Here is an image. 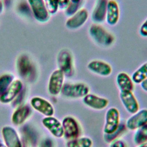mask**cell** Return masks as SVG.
Segmentation results:
<instances>
[{
    "label": "cell",
    "instance_id": "cell-2",
    "mask_svg": "<svg viewBox=\"0 0 147 147\" xmlns=\"http://www.w3.org/2000/svg\"><path fill=\"white\" fill-rule=\"evenodd\" d=\"M88 86L83 83H67L63 86L61 94L67 98H83L88 94Z\"/></svg>",
    "mask_w": 147,
    "mask_h": 147
},
{
    "label": "cell",
    "instance_id": "cell-7",
    "mask_svg": "<svg viewBox=\"0 0 147 147\" xmlns=\"http://www.w3.org/2000/svg\"><path fill=\"white\" fill-rule=\"evenodd\" d=\"M64 74L61 70H55L51 75L48 86L49 93L52 95H57L61 92L64 84Z\"/></svg>",
    "mask_w": 147,
    "mask_h": 147
},
{
    "label": "cell",
    "instance_id": "cell-38",
    "mask_svg": "<svg viewBox=\"0 0 147 147\" xmlns=\"http://www.w3.org/2000/svg\"><path fill=\"white\" fill-rule=\"evenodd\" d=\"M0 147H7V146L4 144L0 142Z\"/></svg>",
    "mask_w": 147,
    "mask_h": 147
},
{
    "label": "cell",
    "instance_id": "cell-23",
    "mask_svg": "<svg viewBox=\"0 0 147 147\" xmlns=\"http://www.w3.org/2000/svg\"><path fill=\"white\" fill-rule=\"evenodd\" d=\"M131 80L136 84H140L147 79V62L144 63L131 75Z\"/></svg>",
    "mask_w": 147,
    "mask_h": 147
},
{
    "label": "cell",
    "instance_id": "cell-24",
    "mask_svg": "<svg viewBox=\"0 0 147 147\" xmlns=\"http://www.w3.org/2000/svg\"><path fill=\"white\" fill-rule=\"evenodd\" d=\"M133 141L138 145L147 142V124L136 130L134 134Z\"/></svg>",
    "mask_w": 147,
    "mask_h": 147
},
{
    "label": "cell",
    "instance_id": "cell-30",
    "mask_svg": "<svg viewBox=\"0 0 147 147\" xmlns=\"http://www.w3.org/2000/svg\"><path fill=\"white\" fill-rule=\"evenodd\" d=\"M37 147H53V142L51 138L45 137L40 142Z\"/></svg>",
    "mask_w": 147,
    "mask_h": 147
},
{
    "label": "cell",
    "instance_id": "cell-26",
    "mask_svg": "<svg viewBox=\"0 0 147 147\" xmlns=\"http://www.w3.org/2000/svg\"><path fill=\"white\" fill-rule=\"evenodd\" d=\"M126 129V125L124 124H119L118 129L113 133L110 134H105L104 135V140L107 142L110 143L115 140V139L118 137L121 134H122Z\"/></svg>",
    "mask_w": 147,
    "mask_h": 147
},
{
    "label": "cell",
    "instance_id": "cell-37",
    "mask_svg": "<svg viewBox=\"0 0 147 147\" xmlns=\"http://www.w3.org/2000/svg\"><path fill=\"white\" fill-rule=\"evenodd\" d=\"M71 2L76 3H80V2L81 0H70Z\"/></svg>",
    "mask_w": 147,
    "mask_h": 147
},
{
    "label": "cell",
    "instance_id": "cell-6",
    "mask_svg": "<svg viewBox=\"0 0 147 147\" xmlns=\"http://www.w3.org/2000/svg\"><path fill=\"white\" fill-rule=\"evenodd\" d=\"M61 123L64 136L66 139L69 140L79 137L80 134V127L75 118L71 116H67L63 118Z\"/></svg>",
    "mask_w": 147,
    "mask_h": 147
},
{
    "label": "cell",
    "instance_id": "cell-20",
    "mask_svg": "<svg viewBox=\"0 0 147 147\" xmlns=\"http://www.w3.org/2000/svg\"><path fill=\"white\" fill-rule=\"evenodd\" d=\"M107 2V0H98L91 15V18L94 22L100 23L105 20Z\"/></svg>",
    "mask_w": 147,
    "mask_h": 147
},
{
    "label": "cell",
    "instance_id": "cell-35",
    "mask_svg": "<svg viewBox=\"0 0 147 147\" xmlns=\"http://www.w3.org/2000/svg\"><path fill=\"white\" fill-rule=\"evenodd\" d=\"M2 10H3V3L0 0V13L2 11Z\"/></svg>",
    "mask_w": 147,
    "mask_h": 147
},
{
    "label": "cell",
    "instance_id": "cell-29",
    "mask_svg": "<svg viewBox=\"0 0 147 147\" xmlns=\"http://www.w3.org/2000/svg\"><path fill=\"white\" fill-rule=\"evenodd\" d=\"M79 6V3L70 2L69 5L65 9L66 14L68 16H72L78 11Z\"/></svg>",
    "mask_w": 147,
    "mask_h": 147
},
{
    "label": "cell",
    "instance_id": "cell-10",
    "mask_svg": "<svg viewBox=\"0 0 147 147\" xmlns=\"http://www.w3.org/2000/svg\"><path fill=\"white\" fill-rule=\"evenodd\" d=\"M30 105L36 111L45 117L53 116L55 113L52 105L44 98L34 96L30 100Z\"/></svg>",
    "mask_w": 147,
    "mask_h": 147
},
{
    "label": "cell",
    "instance_id": "cell-27",
    "mask_svg": "<svg viewBox=\"0 0 147 147\" xmlns=\"http://www.w3.org/2000/svg\"><path fill=\"white\" fill-rule=\"evenodd\" d=\"M24 134L27 138V141L31 143L35 144L37 141L36 133L29 126H25L24 128Z\"/></svg>",
    "mask_w": 147,
    "mask_h": 147
},
{
    "label": "cell",
    "instance_id": "cell-18",
    "mask_svg": "<svg viewBox=\"0 0 147 147\" xmlns=\"http://www.w3.org/2000/svg\"><path fill=\"white\" fill-rule=\"evenodd\" d=\"M31 107L28 105L20 106L13 113L12 123L17 126L23 124L32 114Z\"/></svg>",
    "mask_w": 147,
    "mask_h": 147
},
{
    "label": "cell",
    "instance_id": "cell-28",
    "mask_svg": "<svg viewBox=\"0 0 147 147\" xmlns=\"http://www.w3.org/2000/svg\"><path fill=\"white\" fill-rule=\"evenodd\" d=\"M47 10L49 14H55L58 9L57 0H44Z\"/></svg>",
    "mask_w": 147,
    "mask_h": 147
},
{
    "label": "cell",
    "instance_id": "cell-15",
    "mask_svg": "<svg viewBox=\"0 0 147 147\" xmlns=\"http://www.w3.org/2000/svg\"><path fill=\"white\" fill-rule=\"evenodd\" d=\"M88 17V11L86 9H82L67 20L65 25L70 29H78L87 21Z\"/></svg>",
    "mask_w": 147,
    "mask_h": 147
},
{
    "label": "cell",
    "instance_id": "cell-14",
    "mask_svg": "<svg viewBox=\"0 0 147 147\" xmlns=\"http://www.w3.org/2000/svg\"><path fill=\"white\" fill-rule=\"evenodd\" d=\"M42 123L54 137L61 138L64 136L62 123L56 118L53 116L45 117L42 119Z\"/></svg>",
    "mask_w": 147,
    "mask_h": 147
},
{
    "label": "cell",
    "instance_id": "cell-13",
    "mask_svg": "<svg viewBox=\"0 0 147 147\" xmlns=\"http://www.w3.org/2000/svg\"><path fill=\"white\" fill-rule=\"evenodd\" d=\"M120 99L126 109L130 114H134L139 110V104L132 91H120Z\"/></svg>",
    "mask_w": 147,
    "mask_h": 147
},
{
    "label": "cell",
    "instance_id": "cell-16",
    "mask_svg": "<svg viewBox=\"0 0 147 147\" xmlns=\"http://www.w3.org/2000/svg\"><path fill=\"white\" fill-rule=\"evenodd\" d=\"M83 102L91 109L100 110L107 106L109 100L105 98L88 93L83 98Z\"/></svg>",
    "mask_w": 147,
    "mask_h": 147
},
{
    "label": "cell",
    "instance_id": "cell-19",
    "mask_svg": "<svg viewBox=\"0 0 147 147\" xmlns=\"http://www.w3.org/2000/svg\"><path fill=\"white\" fill-rule=\"evenodd\" d=\"M119 18V8L118 3L114 0H109L107 4L106 19L110 25H115Z\"/></svg>",
    "mask_w": 147,
    "mask_h": 147
},
{
    "label": "cell",
    "instance_id": "cell-11",
    "mask_svg": "<svg viewBox=\"0 0 147 147\" xmlns=\"http://www.w3.org/2000/svg\"><path fill=\"white\" fill-rule=\"evenodd\" d=\"M23 90V84L19 79L14 80L6 91L0 96V102L3 103H9L20 94Z\"/></svg>",
    "mask_w": 147,
    "mask_h": 147
},
{
    "label": "cell",
    "instance_id": "cell-39",
    "mask_svg": "<svg viewBox=\"0 0 147 147\" xmlns=\"http://www.w3.org/2000/svg\"><path fill=\"white\" fill-rule=\"evenodd\" d=\"M23 147H25V146H24V145H23Z\"/></svg>",
    "mask_w": 147,
    "mask_h": 147
},
{
    "label": "cell",
    "instance_id": "cell-22",
    "mask_svg": "<svg viewBox=\"0 0 147 147\" xmlns=\"http://www.w3.org/2000/svg\"><path fill=\"white\" fill-rule=\"evenodd\" d=\"M92 144L90 137H81L69 140L66 143V147H91Z\"/></svg>",
    "mask_w": 147,
    "mask_h": 147
},
{
    "label": "cell",
    "instance_id": "cell-32",
    "mask_svg": "<svg viewBox=\"0 0 147 147\" xmlns=\"http://www.w3.org/2000/svg\"><path fill=\"white\" fill-rule=\"evenodd\" d=\"M59 8L61 9H65L69 5L70 0H57Z\"/></svg>",
    "mask_w": 147,
    "mask_h": 147
},
{
    "label": "cell",
    "instance_id": "cell-36",
    "mask_svg": "<svg viewBox=\"0 0 147 147\" xmlns=\"http://www.w3.org/2000/svg\"><path fill=\"white\" fill-rule=\"evenodd\" d=\"M137 147H147V142L142 144H141V145H139Z\"/></svg>",
    "mask_w": 147,
    "mask_h": 147
},
{
    "label": "cell",
    "instance_id": "cell-31",
    "mask_svg": "<svg viewBox=\"0 0 147 147\" xmlns=\"http://www.w3.org/2000/svg\"><path fill=\"white\" fill-rule=\"evenodd\" d=\"M140 33L143 37H147V19L141 25L140 28Z\"/></svg>",
    "mask_w": 147,
    "mask_h": 147
},
{
    "label": "cell",
    "instance_id": "cell-17",
    "mask_svg": "<svg viewBox=\"0 0 147 147\" xmlns=\"http://www.w3.org/2000/svg\"><path fill=\"white\" fill-rule=\"evenodd\" d=\"M87 68L93 73L102 76H109L112 72V67L107 63L102 60H92L87 64Z\"/></svg>",
    "mask_w": 147,
    "mask_h": 147
},
{
    "label": "cell",
    "instance_id": "cell-1",
    "mask_svg": "<svg viewBox=\"0 0 147 147\" xmlns=\"http://www.w3.org/2000/svg\"><path fill=\"white\" fill-rule=\"evenodd\" d=\"M17 70L22 78L28 81H33L36 77V68L28 56L21 55L16 63Z\"/></svg>",
    "mask_w": 147,
    "mask_h": 147
},
{
    "label": "cell",
    "instance_id": "cell-4",
    "mask_svg": "<svg viewBox=\"0 0 147 147\" xmlns=\"http://www.w3.org/2000/svg\"><path fill=\"white\" fill-rule=\"evenodd\" d=\"M120 114L115 107H110L106 113L105 123L103 127L105 134H110L114 132L119 125Z\"/></svg>",
    "mask_w": 147,
    "mask_h": 147
},
{
    "label": "cell",
    "instance_id": "cell-33",
    "mask_svg": "<svg viewBox=\"0 0 147 147\" xmlns=\"http://www.w3.org/2000/svg\"><path fill=\"white\" fill-rule=\"evenodd\" d=\"M110 147H126L125 143L122 140H114L111 142Z\"/></svg>",
    "mask_w": 147,
    "mask_h": 147
},
{
    "label": "cell",
    "instance_id": "cell-12",
    "mask_svg": "<svg viewBox=\"0 0 147 147\" xmlns=\"http://www.w3.org/2000/svg\"><path fill=\"white\" fill-rule=\"evenodd\" d=\"M147 124V109L138 110L129 117L126 122V127L130 130H136Z\"/></svg>",
    "mask_w": 147,
    "mask_h": 147
},
{
    "label": "cell",
    "instance_id": "cell-9",
    "mask_svg": "<svg viewBox=\"0 0 147 147\" xmlns=\"http://www.w3.org/2000/svg\"><path fill=\"white\" fill-rule=\"evenodd\" d=\"M2 135L7 147H23L21 141L16 130L11 126H5L2 129Z\"/></svg>",
    "mask_w": 147,
    "mask_h": 147
},
{
    "label": "cell",
    "instance_id": "cell-21",
    "mask_svg": "<svg viewBox=\"0 0 147 147\" xmlns=\"http://www.w3.org/2000/svg\"><path fill=\"white\" fill-rule=\"evenodd\" d=\"M117 85L120 91H132L134 85L133 82L129 75L125 72L119 73L116 78Z\"/></svg>",
    "mask_w": 147,
    "mask_h": 147
},
{
    "label": "cell",
    "instance_id": "cell-25",
    "mask_svg": "<svg viewBox=\"0 0 147 147\" xmlns=\"http://www.w3.org/2000/svg\"><path fill=\"white\" fill-rule=\"evenodd\" d=\"M14 80V76L11 74H4L0 76V96L2 95Z\"/></svg>",
    "mask_w": 147,
    "mask_h": 147
},
{
    "label": "cell",
    "instance_id": "cell-8",
    "mask_svg": "<svg viewBox=\"0 0 147 147\" xmlns=\"http://www.w3.org/2000/svg\"><path fill=\"white\" fill-rule=\"evenodd\" d=\"M34 18L40 22H47L49 18L44 0H28Z\"/></svg>",
    "mask_w": 147,
    "mask_h": 147
},
{
    "label": "cell",
    "instance_id": "cell-34",
    "mask_svg": "<svg viewBox=\"0 0 147 147\" xmlns=\"http://www.w3.org/2000/svg\"><path fill=\"white\" fill-rule=\"evenodd\" d=\"M140 84H141V87L142 88V90H144L145 91L147 92V79H145V80H144Z\"/></svg>",
    "mask_w": 147,
    "mask_h": 147
},
{
    "label": "cell",
    "instance_id": "cell-5",
    "mask_svg": "<svg viewBox=\"0 0 147 147\" xmlns=\"http://www.w3.org/2000/svg\"><path fill=\"white\" fill-rule=\"evenodd\" d=\"M59 69L61 70L64 75L71 76L74 74V67L72 55L68 50H61L57 56Z\"/></svg>",
    "mask_w": 147,
    "mask_h": 147
},
{
    "label": "cell",
    "instance_id": "cell-3",
    "mask_svg": "<svg viewBox=\"0 0 147 147\" xmlns=\"http://www.w3.org/2000/svg\"><path fill=\"white\" fill-rule=\"evenodd\" d=\"M89 33L96 42L103 46H109L114 41L113 35L99 25H92L89 29Z\"/></svg>",
    "mask_w": 147,
    "mask_h": 147
}]
</instances>
